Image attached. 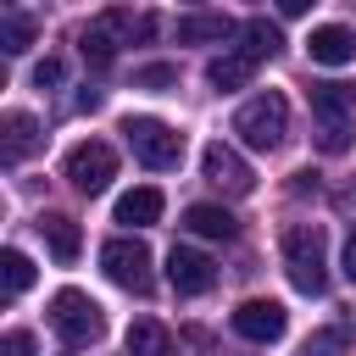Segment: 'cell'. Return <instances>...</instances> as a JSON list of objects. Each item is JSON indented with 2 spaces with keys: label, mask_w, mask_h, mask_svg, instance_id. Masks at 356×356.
I'll list each match as a JSON object with an SVG mask.
<instances>
[{
  "label": "cell",
  "mask_w": 356,
  "mask_h": 356,
  "mask_svg": "<svg viewBox=\"0 0 356 356\" xmlns=\"http://www.w3.org/2000/svg\"><path fill=\"white\" fill-rule=\"evenodd\" d=\"M312 111H317V122H323V117H328V122H350V117H356V83H345V78L312 83Z\"/></svg>",
  "instance_id": "14"
},
{
  "label": "cell",
  "mask_w": 356,
  "mask_h": 356,
  "mask_svg": "<svg viewBox=\"0 0 356 356\" xmlns=\"http://www.w3.org/2000/svg\"><path fill=\"white\" fill-rule=\"evenodd\" d=\"M122 139H128V150H134L145 167H156V172H172V167L184 161V134L167 128L161 117H128V122H122Z\"/></svg>",
  "instance_id": "3"
},
{
  "label": "cell",
  "mask_w": 356,
  "mask_h": 356,
  "mask_svg": "<svg viewBox=\"0 0 356 356\" xmlns=\"http://www.w3.org/2000/svg\"><path fill=\"white\" fill-rule=\"evenodd\" d=\"M234 134H239L250 150H278L284 134H289V106H284V95H278V89L250 95V100L234 111Z\"/></svg>",
  "instance_id": "2"
},
{
  "label": "cell",
  "mask_w": 356,
  "mask_h": 356,
  "mask_svg": "<svg viewBox=\"0 0 356 356\" xmlns=\"http://www.w3.org/2000/svg\"><path fill=\"white\" fill-rule=\"evenodd\" d=\"M128 356H172V334L161 323L139 317V323H128Z\"/></svg>",
  "instance_id": "20"
},
{
  "label": "cell",
  "mask_w": 356,
  "mask_h": 356,
  "mask_svg": "<svg viewBox=\"0 0 356 356\" xmlns=\"http://www.w3.org/2000/svg\"><path fill=\"white\" fill-rule=\"evenodd\" d=\"M67 178H72L78 195H100V189L117 178V150H111L106 139H83V145H72V150H67Z\"/></svg>",
  "instance_id": "6"
},
{
  "label": "cell",
  "mask_w": 356,
  "mask_h": 356,
  "mask_svg": "<svg viewBox=\"0 0 356 356\" xmlns=\"http://www.w3.org/2000/svg\"><path fill=\"white\" fill-rule=\"evenodd\" d=\"M39 145H44V134H39V122H33L28 111H6V117H0V161H6V167L28 161Z\"/></svg>",
  "instance_id": "12"
},
{
  "label": "cell",
  "mask_w": 356,
  "mask_h": 356,
  "mask_svg": "<svg viewBox=\"0 0 356 356\" xmlns=\"http://www.w3.org/2000/svg\"><path fill=\"white\" fill-rule=\"evenodd\" d=\"M134 83H139V89H167V83H178V67L150 61V67H139V72H134Z\"/></svg>",
  "instance_id": "24"
},
{
  "label": "cell",
  "mask_w": 356,
  "mask_h": 356,
  "mask_svg": "<svg viewBox=\"0 0 356 356\" xmlns=\"http://www.w3.org/2000/svg\"><path fill=\"white\" fill-rule=\"evenodd\" d=\"M50 328H56L67 345H89V339H100L106 317H100V306H95L83 289H56V295H50Z\"/></svg>",
  "instance_id": "5"
},
{
  "label": "cell",
  "mask_w": 356,
  "mask_h": 356,
  "mask_svg": "<svg viewBox=\"0 0 356 356\" xmlns=\"http://www.w3.org/2000/svg\"><path fill=\"white\" fill-rule=\"evenodd\" d=\"M33 83H39V89H50V83H61V61H56V56H44V61L33 67Z\"/></svg>",
  "instance_id": "25"
},
{
  "label": "cell",
  "mask_w": 356,
  "mask_h": 356,
  "mask_svg": "<svg viewBox=\"0 0 356 356\" xmlns=\"http://www.w3.org/2000/svg\"><path fill=\"white\" fill-rule=\"evenodd\" d=\"M156 22L150 17H134V11H100L89 28H83V39H78V50H83V61H95V67H111V56H117V44H122V33H150Z\"/></svg>",
  "instance_id": "4"
},
{
  "label": "cell",
  "mask_w": 356,
  "mask_h": 356,
  "mask_svg": "<svg viewBox=\"0 0 356 356\" xmlns=\"http://www.w3.org/2000/svg\"><path fill=\"white\" fill-rule=\"evenodd\" d=\"M306 56H312L317 67H345V61H356V33H350L345 22H323V28H312Z\"/></svg>",
  "instance_id": "13"
},
{
  "label": "cell",
  "mask_w": 356,
  "mask_h": 356,
  "mask_svg": "<svg viewBox=\"0 0 356 356\" xmlns=\"http://www.w3.org/2000/svg\"><path fill=\"white\" fill-rule=\"evenodd\" d=\"M33 33H39V22L28 11H0V50L6 56H22L33 44Z\"/></svg>",
  "instance_id": "21"
},
{
  "label": "cell",
  "mask_w": 356,
  "mask_h": 356,
  "mask_svg": "<svg viewBox=\"0 0 356 356\" xmlns=\"http://www.w3.org/2000/svg\"><path fill=\"white\" fill-rule=\"evenodd\" d=\"M284 267H289V284L300 295H323V284H328V234H323V222L284 228Z\"/></svg>",
  "instance_id": "1"
},
{
  "label": "cell",
  "mask_w": 356,
  "mask_h": 356,
  "mask_svg": "<svg viewBox=\"0 0 356 356\" xmlns=\"http://www.w3.org/2000/svg\"><path fill=\"white\" fill-rule=\"evenodd\" d=\"M39 234H44V245H50V256H56V261H78L83 234H78V222H72V217L44 211V217H39Z\"/></svg>",
  "instance_id": "16"
},
{
  "label": "cell",
  "mask_w": 356,
  "mask_h": 356,
  "mask_svg": "<svg viewBox=\"0 0 356 356\" xmlns=\"http://www.w3.org/2000/svg\"><path fill=\"white\" fill-rule=\"evenodd\" d=\"M100 267H106V278L111 284H122V289H134V295H145L150 289V250H145V239H106L100 245Z\"/></svg>",
  "instance_id": "7"
},
{
  "label": "cell",
  "mask_w": 356,
  "mask_h": 356,
  "mask_svg": "<svg viewBox=\"0 0 356 356\" xmlns=\"http://www.w3.org/2000/svg\"><path fill=\"white\" fill-rule=\"evenodd\" d=\"M278 44H284V39H278V22H267V17H245V22H239V56H250L256 67L273 61Z\"/></svg>",
  "instance_id": "15"
},
{
  "label": "cell",
  "mask_w": 356,
  "mask_h": 356,
  "mask_svg": "<svg viewBox=\"0 0 356 356\" xmlns=\"http://www.w3.org/2000/svg\"><path fill=\"white\" fill-rule=\"evenodd\" d=\"M317 150H328V156H339V150H350V122H317Z\"/></svg>",
  "instance_id": "23"
},
{
  "label": "cell",
  "mask_w": 356,
  "mask_h": 356,
  "mask_svg": "<svg viewBox=\"0 0 356 356\" xmlns=\"http://www.w3.org/2000/svg\"><path fill=\"white\" fill-rule=\"evenodd\" d=\"M0 350H6V356H28V350H33V339H28V334H22V328H11V334H6V345H0Z\"/></svg>",
  "instance_id": "26"
},
{
  "label": "cell",
  "mask_w": 356,
  "mask_h": 356,
  "mask_svg": "<svg viewBox=\"0 0 356 356\" xmlns=\"http://www.w3.org/2000/svg\"><path fill=\"white\" fill-rule=\"evenodd\" d=\"M167 284H172L178 295H206V289L217 284V267H211V256H200V250H189V245H172V256H167Z\"/></svg>",
  "instance_id": "10"
},
{
  "label": "cell",
  "mask_w": 356,
  "mask_h": 356,
  "mask_svg": "<svg viewBox=\"0 0 356 356\" xmlns=\"http://www.w3.org/2000/svg\"><path fill=\"white\" fill-rule=\"evenodd\" d=\"M250 78H256V61H250V56H239V50H228V56H217V61L206 67V83H211V89H222V95H228V89H245Z\"/></svg>",
  "instance_id": "19"
},
{
  "label": "cell",
  "mask_w": 356,
  "mask_h": 356,
  "mask_svg": "<svg viewBox=\"0 0 356 356\" xmlns=\"http://www.w3.org/2000/svg\"><path fill=\"white\" fill-rule=\"evenodd\" d=\"M184 228L200 234V239H234V234H239V222H234L222 206H211V200H195V206L184 211Z\"/></svg>",
  "instance_id": "18"
},
{
  "label": "cell",
  "mask_w": 356,
  "mask_h": 356,
  "mask_svg": "<svg viewBox=\"0 0 356 356\" xmlns=\"http://www.w3.org/2000/svg\"><path fill=\"white\" fill-rule=\"evenodd\" d=\"M161 189H128L122 200H117V222H128V228H150V222H161Z\"/></svg>",
  "instance_id": "17"
},
{
  "label": "cell",
  "mask_w": 356,
  "mask_h": 356,
  "mask_svg": "<svg viewBox=\"0 0 356 356\" xmlns=\"http://www.w3.org/2000/svg\"><path fill=\"white\" fill-rule=\"evenodd\" d=\"M334 345H339V334H317V339H312V345H306V350H300V356H328V350H334Z\"/></svg>",
  "instance_id": "27"
},
{
  "label": "cell",
  "mask_w": 356,
  "mask_h": 356,
  "mask_svg": "<svg viewBox=\"0 0 356 356\" xmlns=\"http://www.w3.org/2000/svg\"><path fill=\"white\" fill-rule=\"evenodd\" d=\"M0 273H6V300H17V295L33 284V261H28L22 250H6V256H0Z\"/></svg>",
  "instance_id": "22"
},
{
  "label": "cell",
  "mask_w": 356,
  "mask_h": 356,
  "mask_svg": "<svg viewBox=\"0 0 356 356\" xmlns=\"http://www.w3.org/2000/svg\"><path fill=\"white\" fill-rule=\"evenodd\" d=\"M345 278H350V284H356V234H350V239H345Z\"/></svg>",
  "instance_id": "28"
},
{
  "label": "cell",
  "mask_w": 356,
  "mask_h": 356,
  "mask_svg": "<svg viewBox=\"0 0 356 356\" xmlns=\"http://www.w3.org/2000/svg\"><path fill=\"white\" fill-rule=\"evenodd\" d=\"M200 172H206V184L222 189V195H250V189H256V172H250L245 156H239L234 145H222V139H211V145L200 150Z\"/></svg>",
  "instance_id": "8"
},
{
  "label": "cell",
  "mask_w": 356,
  "mask_h": 356,
  "mask_svg": "<svg viewBox=\"0 0 356 356\" xmlns=\"http://www.w3.org/2000/svg\"><path fill=\"white\" fill-rule=\"evenodd\" d=\"M178 44H222V39H239V22L222 17V11H184L172 22Z\"/></svg>",
  "instance_id": "11"
},
{
  "label": "cell",
  "mask_w": 356,
  "mask_h": 356,
  "mask_svg": "<svg viewBox=\"0 0 356 356\" xmlns=\"http://www.w3.org/2000/svg\"><path fill=\"white\" fill-rule=\"evenodd\" d=\"M228 323H234V334L250 339V345H273V339H284V328H289V317H284L278 300H245V306H234Z\"/></svg>",
  "instance_id": "9"
}]
</instances>
